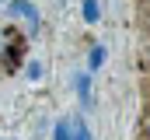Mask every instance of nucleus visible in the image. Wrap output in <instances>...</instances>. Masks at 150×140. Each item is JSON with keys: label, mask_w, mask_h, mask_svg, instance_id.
<instances>
[{"label": "nucleus", "mask_w": 150, "mask_h": 140, "mask_svg": "<svg viewBox=\"0 0 150 140\" xmlns=\"http://www.w3.org/2000/svg\"><path fill=\"white\" fill-rule=\"evenodd\" d=\"M7 14H14V18H25L32 28L38 25V11H35V4H28V0H7Z\"/></svg>", "instance_id": "nucleus-1"}, {"label": "nucleus", "mask_w": 150, "mask_h": 140, "mask_svg": "<svg viewBox=\"0 0 150 140\" xmlns=\"http://www.w3.org/2000/svg\"><path fill=\"white\" fill-rule=\"evenodd\" d=\"M77 95H80V105L84 109L91 105V77L87 74H77Z\"/></svg>", "instance_id": "nucleus-2"}, {"label": "nucleus", "mask_w": 150, "mask_h": 140, "mask_svg": "<svg viewBox=\"0 0 150 140\" xmlns=\"http://www.w3.org/2000/svg\"><path fill=\"white\" fill-rule=\"evenodd\" d=\"M70 140H91V130H87L84 119H74L70 123Z\"/></svg>", "instance_id": "nucleus-3"}, {"label": "nucleus", "mask_w": 150, "mask_h": 140, "mask_svg": "<svg viewBox=\"0 0 150 140\" xmlns=\"http://www.w3.org/2000/svg\"><path fill=\"white\" fill-rule=\"evenodd\" d=\"M52 140H70V119H59L52 126Z\"/></svg>", "instance_id": "nucleus-4"}, {"label": "nucleus", "mask_w": 150, "mask_h": 140, "mask_svg": "<svg viewBox=\"0 0 150 140\" xmlns=\"http://www.w3.org/2000/svg\"><path fill=\"white\" fill-rule=\"evenodd\" d=\"M101 63H105V46H94L91 49V70H98Z\"/></svg>", "instance_id": "nucleus-5"}, {"label": "nucleus", "mask_w": 150, "mask_h": 140, "mask_svg": "<svg viewBox=\"0 0 150 140\" xmlns=\"http://www.w3.org/2000/svg\"><path fill=\"white\" fill-rule=\"evenodd\" d=\"M80 11H84V18H87V21H98V4H94V0H84V7H80Z\"/></svg>", "instance_id": "nucleus-6"}, {"label": "nucleus", "mask_w": 150, "mask_h": 140, "mask_svg": "<svg viewBox=\"0 0 150 140\" xmlns=\"http://www.w3.org/2000/svg\"><path fill=\"white\" fill-rule=\"evenodd\" d=\"M42 74V63H28V77H38Z\"/></svg>", "instance_id": "nucleus-7"}, {"label": "nucleus", "mask_w": 150, "mask_h": 140, "mask_svg": "<svg viewBox=\"0 0 150 140\" xmlns=\"http://www.w3.org/2000/svg\"><path fill=\"white\" fill-rule=\"evenodd\" d=\"M0 4H7V0H0Z\"/></svg>", "instance_id": "nucleus-8"}]
</instances>
